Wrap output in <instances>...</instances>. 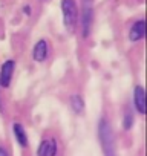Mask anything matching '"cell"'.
<instances>
[{
    "mask_svg": "<svg viewBox=\"0 0 147 156\" xmlns=\"http://www.w3.org/2000/svg\"><path fill=\"white\" fill-rule=\"evenodd\" d=\"M98 138H100V144H101L104 156H117L115 135H113L110 122L106 118H101L98 122Z\"/></svg>",
    "mask_w": 147,
    "mask_h": 156,
    "instance_id": "6da1fadb",
    "label": "cell"
},
{
    "mask_svg": "<svg viewBox=\"0 0 147 156\" xmlns=\"http://www.w3.org/2000/svg\"><path fill=\"white\" fill-rule=\"evenodd\" d=\"M61 12H63V22L67 32H74L78 23V8L75 0H61Z\"/></svg>",
    "mask_w": 147,
    "mask_h": 156,
    "instance_id": "7a4b0ae2",
    "label": "cell"
},
{
    "mask_svg": "<svg viewBox=\"0 0 147 156\" xmlns=\"http://www.w3.org/2000/svg\"><path fill=\"white\" fill-rule=\"evenodd\" d=\"M58 154V141L54 136L45 138L38 148H37V156H57Z\"/></svg>",
    "mask_w": 147,
    "mask_h": 156,
    "instance_id": "3957f363",
    "label": "cell"
},
{
    "mask_svg": "<svg viewBox=\"0 0 147 156\" xmlns=\"http://www.w3.org/2000/svg\"><path fill=\"white\" fill-rule=\"evenodd\" d=\"M14 67H16V61L14 60H6L2 67H0V86L2 87H9L11 80H13V73H14Z\"/></svg>",
    "mask_w": 147,
    "mask_h": 156,
    "instance_id": "277c9868",
    "label": "cell"
},
{
    "mask_svg": "<svg viewBox=\"0 0 147 156\" xmlns=\"http://www.w3.org/2000/svg\"><path fill=\"white\" fill-rule=\"evenodd\" d=\"M48 54H49V44L46 40H40L35 43L34 49H32V58L34 61H38V63H43L46 58H48Z\"/></svg>",
    "mask_w": 147,
    "mask_h": 156,
    "instance_id": "5b68a950",
    "label": "cell"
},
{
    "mask_svg": "<svg viewBox=\"0 0 147 156\" xmlns=\"http://www.w3.org/2000/svg\"><path fill=\"white\" fill-rule=\"evenodd\" d=\"M133 104L138 113L144 115L145 113V92L142 86H135L133 89Z\"/></svg>",
    "mask_w": 147,
    "mask_h": 156,
    "instance_id": "8992f818",
    "label": "cell"
},
{
    "mask_svg": "<svg viewBox=\"0 0 147 156\" xmlns=\"http://www.w3.org/2000/svg\"><path fill=\"white\" fill-rule=\"evenodd\" d=\"M144 35H145V23H144V20L135 22L132 25L130 31H129V38L132 41H139V40L144 38Z\"/></svg>",
    "mask_w": 147,
    "mask_h": 156,
    "instance_id": "52a82bcc",
    "label": "cell"
},
{
    "mask_svg": "<svg viewBox=\"0 0 147 156\" xmlns=\"http://www.w3.org/2000/svg\"><path fill=\"white\" fill-rule=\"evenodd\" d=\"M13 132H14V136H16L17 142H19L22 147L26 148V147L29 145V141H28V135H26L25 127H23L20 122H14V126H13Z\"/></svg>",
    "mask_w": 147,
    "mask_h": 156,
    "instance_id": "ba28073f",
    "label": "cell"
},
{
    "mask_svg": "<svg viewBox=\"0 0 147 156\" xmlns=\"http://www.w3.org/2000/svg\"><path fill=\"white\" fill-rule=\"evenodd\" d=\"M91 25H92V6L84 3V14H83V35L88 37L89 31H91Z\"/></svg>",
    "mask_w": 147,
    "mask_h": 156,
    "instance_id": "9c48e42d",
    "label": "cell"
},
{
    "mask_svg": "<svg viewBox=\"0 0 147 156\" xmlns=\"http://www.w3.org/2000/svg\"><path fill=\"white\" fill-rule=\"evenodd\" d=\"M70 107L75 113H81L84 109V101L81 95H72L70 97Z\"/></svg>",
    "mask_w": 147,
    "mask_h": 156,
    "instance_id": "30bf717a",
    "label": "cell"
},
{
    "mask_svg": "<svg viewBox=\"0 0 147 156\" xmlns=\"http://www.w3.org/2000/svg\"><path fill=\"white\" fill-rule=\"evenodd\" d=\"M132 126H133V116H132V113L127 110L126 115H124V119H123V127H124V130H130Z\"/></svg>",
    "mask_w": 147,
    "mask_h": 156,
    "instance_id": "8fae6325",
    "label": "cell"
},
{
    "mask_svg": "<svg viewBox=\"0 0 147 156\" xmlns=\"http://www.w3.org/2000/svg\"><path fill=\"white\" fill-rule=\"evenodd\" d=\"M0 156H9V153H8V150L3 147V145H0Z\"/></svg>",
    "mask_w": 147,
    "mask_h": 156,
    "instance_id": "7c38bea8",
    "label": "cell"
},
{
    "mask_svg": "<svg viewBox=\"0 0 147 156\" xmlns=\"http://www.w3.org/2000/svg\"><path fill=\"white\" fill-rule=\"evenodd\" d=\"M23 11H26V14H31V8H29V6H26Z\"/></svg>",
    "mask_w": 147,
    "mask_h": 156,
    "instance_id": "4fadbf2b",
    "label": "cell"
},
{
    "mask_svg": "<svg viewBox=\"0 0 147 156\" xmlns=\"http://www.w3.org/2000/svg\"><path fill=\"white\" fill-rule=\"evenodd\" d=\"M0 107H2V103H0Z\"/></svg>",
    "mask_w": 147,
    "mask_h": 156,
    "instance_id": "5bb4252c",
    "label": "cell"
}]
</instances>
